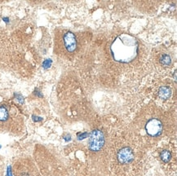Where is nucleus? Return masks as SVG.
<instances>
[{
	"label": "nucleus",
	"mask_w": 177,
	"mask_h": 176,
	"mask_svg": "<svg viewBox=\"0 0 177 176\" xmlns=\"http://www.w3.org/2000/svg\"><path fill=\"white\" fill-rule=\"evenodd\" d=\"M104 144L105 137L103 132L100 130H94L91 131L88 140L89 149L92 152H98L103 148Z\"/></svg>",
	"instance_id": "obj_1"
},
{
	"label": "nucleus",
	"mask_w": 177,
	"mask_h": 176,
	"mask_svg": "<svg viewBox=\"0 0 177 176\" xmlns=\"http://www.w3.org/2000/svg\"><path fill=\"white\" fill-rule=\"evenodd\" d=\"M145 130L149 135L153 137H157L162 134V122L158 118H152L149 120L145 125Z\"/></svg>",
	"instance_id": "obj_2"
},
{
	"label": "nucleus",
	"mask_w": 177,
	"mask_h": 176,
	"mask_svg": "<svg viewBox=\"0 0 177 176\" xmlns=\"http://www.w3.org/2000/svg\"><path fill=\"white\" fill-rule=\"evenodd\" d=\"M117 160L121 165L131 164L134 160V152L129 147H123L117 153Z\"/></svg>",
	"instance_id": "obj_3"
},
{
	"label": "nucleus",
	"mask_w": 177,
	"mask_h": 176,
	"mask_svg": "<svg viewBox=\"0 0 177 176\" xmlns=\"http://www.w3.org/2000/svg\"><path fill=\"white\" fill-rule=\"evenodd\" d=\"M64 44L65 48L69 52L74 51L77 47V40L72 32H67L64 35Z\"/></svg>",
	"instance_id": "obj_4"
},
{
	"label": "nucleus",
	"mask_w": 177,
	"mask_h": 176,
	"mask_svg": "<svg viewBox=\"0 0 177 176\" xmlns=\"http://www.w3.org/2000/svg\"><path fill=\"white\" fill-rule=\"evenodd\" d=\"M158 96L162 100H168L171 96V90L168 87H162L158 91Z\"/></svg>",
	"instance_id": "obj_5"
},
{
	"label": "nucleus",
	"mask_w": 177,
	"mask_h": 176,
	"mask_svg": "<svg viewBox=\"0 0 177 176\" xmlns=\"http://www.w3.org/2000/svg\"><path fill=\"white\" fill-rule=\"evenodd\" d=\"M9 117L8 108L6 106L2 105L0 106V122H5L7 121Z\"/></svg>",
	"instance_id": "obj_6"
},
{
	"label": "nucleus",
	"mask_w": 177,
	"mask_h": 176,
	"mask_svg": "<svg viewBox=\"0 0 177 176\" xmlns=\"http://www.w3.org/2000/svg\"><path fill=\"white\" fill-rule=\"evenodd\" d=\"M171 153L168 151V150H163L162 151V153L160 154V158L164 163H167L171 160Z\"/></svg>",
	"instance_id": "obj_7"
},
{
	"label": "nucleus",
	"mask_w": 177,
	"mask_h": 176,
	"mask_svg": "<svg viewBox=\"0 0 177 176\" xmlns=\"http://www.w3.org/2000/svg\"><path fill=\"white\" fill-rule=\"evenodd\" d=\"M160 62H161V64L163 65H169L171 63V59L170 57L168 55H166V54H164V55H162V56H161V59H160Z\"/></svg>",
	"instance_id": "obj_8"
},
{
	"label": "nucleus",
	"mask_w": 177,
	"mask_h": 176,
	"mask_svg": "<svg viewBox=\"0 0 177 176\" xmlns=\"http://www.w3.org/2000/svg\"><path fill=\"white\" fill-rule=\"evenodd\" d=\"M87 135H88V134L87 133H83V134H79V136H78V138H79V139H83L87 138Z\"/></svg>",
	"instance_id": "obj_9"
},
{
	"label": "nucleus",
	"mask_w": 177,
	"mask_h": 176,
	"mask_svg": "<svg viewBox=\"0 0 177 176\" xmlns=\"http://www.w3.org/2000/svg\"><path fill=\"white\" fill-rule=\"evenodd\" d=\"M52 63V61H48V60H47V61H44V63H43V66L44 67H46V65H47V67H48V66H50V64Z\"/></svg>",
	"instance_id": "obj_10"
}]
</instances>
